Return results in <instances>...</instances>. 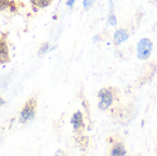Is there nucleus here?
Here are the masks:
<instances>
[{
  "instance_id": "obj_1",
  "label": "nucleus",
  "mask_w": 157,
  "mask_h": 156,
  "mask_svg": "<svg viewBox=\"0 0 157 156\" xmlns=\"http://www.w3.org/2000/svg\"><path fill=\"white\" fill-rule=\"evenodd\" d=\"M153 49V43L152 41L147 39L144 38L142 39L137 45V56L140 60H146L149 58Z\"/></svg>"
},
{
  "instance_id": "obj_2",
  "label": "nucleus",
  "mask_w": 157,
  "mask_h": 156,
  "mask_svg": "<svg viewBox=\"0 0 157 156\" xmlns=\"http://www.w3.org/2000/svg\"><path fill=\"white\" fill-rule=\"evenodd\" d=\"M36 105L37 104L34 99H30L27 102V104L25 105V107L23 108V109L20 113V118H19L20 122L25 123L28 120H30L34 118Z\"/></svg>"
},
{
  "instance_id": "obj_3",
  "label": "nucleus",
  "mask_w": 157,
  "mask_h": 156,
  "mask_svg": "<svg viewBox=\"0 0 157 156\" xmlns=\"http://www.w3.org/2000/svg\"><path fill=\"white\" fill-rule=\"evenodd\" d=\"M98 97H100L101 99L98 104V107L100 109H103V110L109 108L113 102V97H112L111 92L106 88H103L99 91Z\"/></svg>"
},
{
  "instance_id": "obj_4",
  "label": "nucleus",
  "mask_w": 157,
  "mask_h": 156,
  "mask_svg": "<svg viewBox=\"0 0 157 156\" xmlns=\"http://www.w3.org/2000/svg\"><path fill=\"white\" fill-rule=\"evenodd\" d=\"M128 38H129V34L123 29H118L114 33V40L116 41L117 44H121V43L124 42L125 40H128Z\"/></svg>"
},
{
  "instance_id": "obj_5",
  "label": "nucleus",
  "mask_w": 157,
  "mask_h": 156,
  "mask_svg": "<svg viewBox=\"0 0 157 156\" xmlns=\"http://www.w3.org/2000/svg\"><path fill=\"white\" fill-rule=\"evenodd\" d=\"M71 123L74 126V129L76 131L78 129H80L83 125V116L82 113L80 111H77L76 113H75L72 117L71 120Z\"/></svg>"
},
{
  "instance_id": "obj_6",
  "label": "nucleus",
  "mask_w": 157,
  "mask_h": 156,
  "mask_svg": "<svg viewBox=\"0 0 157 156\" xmlns=\"http://www.w3.org/2000/svg\"><path fill=\"white\" fill-rule=\"evenodd\" d=\"M8 62V51H7V46L0 39V63H4Z\"/></svg>"
},
{
  "instance_id": "obj_7",
  "label": "nucleus",
  "mask_w": 157,
  "mask_h": 156,
  "mask_svg": "<svg viewBox=\"0 0 157 156\" xmlns=\"http://www.w3.org/2000/svg\"><path fill=\"white\" fill-rule=\"evenodd\" d=\"M125 154H126V150L124 146L121 143L116 144L111 152V155H125Z\"/></svg>"
},
{
  "instance_id": "obj_8",
  "label": "nucleus",
  "mask_w": 157,
  "mask_h": 156,
  "mask_svg": "<svg viewBox=\"0 0 157 156\" xmlns=\"http://www.w3.org/2000/svg\"><path fill=\"white\" fill-rule=\"evenodd\" d=\"M29 1L33 6L37 7H46L52 3V0H29Z\"/></svg>"
},
{
  "instance_id": "obj_9",
  "label": "nucleus",
  "mask_w": 157,
  "mask_h": 156,
  "mask_svg": "<svg viewBox=\"0 0 157 156\" xmlns=\"http://www.w3.org/2000/svg\"><path fill=\"white\" fill-rule=\"evenodd\" d=\"M10 4H11V2L9 0H0V11L8 7Z\"/></svg>"
},
{
  "instance_id": "obj_10",
  "label": "nucleus",
  "mask_w": 157,
  "mask_h": 156,
  "mask_svg": "<svg viewBox=\"0 0 157 156\" xmlns=\"http://www.w3.org/2000/svg\"><path fill=\"white\" fill-rule=\"evenodd\" d=\"M94 1H95V0H84V2H83L84 7H85L86 9H89V8L91 7V6L93 5Z\"/></svg>"
},
{
  "instance_id": "obj_11",
  "label": "nucleus",
  "mask_w": 157,
  "mask_h": 156,
  "mask_svg": "<svg viewBox=\"0 0 157 156\" xmlns=\"http://www.w3.org/2000/svg\"><path fill=\"white\" fill-rule=\"evenodd\" d=\"M109 23L110 24V25H112V26H114V25H116L117 24V20H116V17L114 16V15H110L109 16Z\"/></svg>"
},
{
  "instance_id": "obj_12",
  "label": "nucleus",
  "mask_w": 157,
  "mask_h": 156,
  "mask_svg": "<svg viewBox=\"0 0 157 156\" xmlns=\"http://www.w3.org/2000/svg\"><path fill=\"white\" fill-rule=\"evenodd\" d=\"M75 0H68L67 5H68V6H73V4L75 3Z\"/></svg>"
},
{
  "instance_id": "obj_13",
  "label": "nucleus",
  "mask_w": 157,
  "mask_h": 156,
  "mask_svg": "<svg viewBox=\"0 0 157 156\" xmlns=\"http://www.w3.org/2000/svg\"><path fill=\"white\" fill-rule=\"evenodd\" d=\"M1 104H3V100H2V99L0 98V105H1Z\"/></svg>"
}]
</instances>
